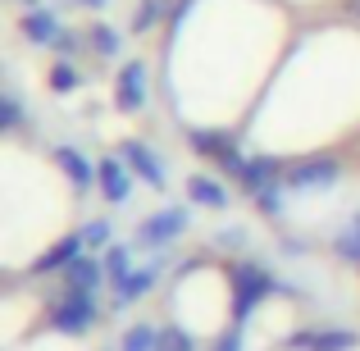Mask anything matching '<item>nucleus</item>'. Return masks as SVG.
<instances>
[{"mask_svg":"<svg viewBox=\"0 0 360 351\" xmlns=\"http://www.w3.org/2000/svg\"><path fill=\"white\" fill-rule=\"evenodd\" d=\"M101 283H105V264H101L96 255H78V260L64 269V288H73V292H96Z\"/></svg>","mask_w":360,"mask_h":351,"instance_id":"nucleus-13","label":"nucleus"},{"mask_svg":"<svg viewBox=\"0 0 360 351\" xmlns=\"http://www.w3.org/2000/svg\"><path fill=\"white\" fill-rule=\"evenodd\" d=\"M356 343L360 338L352 333V328H319L310 351H356Z\"/></svg>","mask_w":360,"mask_h":351,"instance_id":"nucleus-22","label":"nucleus"},{"mask_svg":"<svg viewBox=\"0 0 360 351\" xmlns=\"http://www.w3.org/2000/svg\"><path fill=\"white\" fill-rule=\"evenodd\" d=\"M101 319V306H96V292H73L64 288V297L51 306V328L64 338H82L91 324Z\"/></svg>","mask_w":360,"mask_h":351,"instance_id":"nucleus-3","label":"nucleus"},{"mask_svg":"<svg viewBox=\"0 0 360 351\" xmlns=\"http://www.w3.org/2000/svg\"><path fill=\"white\" fill-rule=\"evenodd\" d=\"M169 9H174L169 0H137V9H132V23H128V27H132L137 37H146V32H155V27L169 18Z\"/></svg>","mask_w":360,"mask_h":351,"instance_id":"nucleus-16","label":"nucleus"},{"mask_svg":"<svg viewBox=\"0 0 360 351\" xmlns=\"http://www.w3.org/2000/svg\"><path fill=\"white\" fill-rule=\"evenodd\" d=\"M278 251H283V255H306L310 246L301 242V237H278Z\"/></svg>","mask_w":360,"mask_h":351,"instance_id":"nucleus-29","label":"nucleus"},{"mask_svg":"<svg viewBox=\"0 0 360 351\" xmlns=\"http://www.w3.org/2000/svg\"><path fill=\"white\" fill-rule=\"evenodd\" d=\"M18 32H23V42H32L37 51H51V46L60 42L64 23H60V14H55L51 5H37V9H23V18H18Z\"/></svg>","mask_w":360,"mask_h":351,"instance_id":"nucleus-8","label":"nucleus"},{"mask_svg":"<svg viewBox=\"0 0 360 351\" xmlns=\"http://www.w3.org/2000/svg\"><path fill=\"white\" fill-rule=\"evenodd\" d=\"M0 128L5 132L23 128V101H18V91H5V96H0Z\"/></svg>","mask_w":360,"mask_h":351,"instance_id":"nucleus-25","label":"nucleus"},{"mask_svg":"<svg viewBox=\"0 0 360 351\" xmlns=\"http://www.w3.org/2000/svg\"><path fill=\"white\" fill-rule=\"evenodd\" d=\"M187 229H192V210L187 205H165V210L146 215V219L137 224V251H165L169 242H178Z\"/></svg>","mask_w":360,"mask_h":351,"instance_id":"nucleus-2","label":"nucleus"},{"mask_svg":"<svg viewBox=\"0 0 360 351\" xmlns=\"http://www.w3.org/2000/svg\"><path fill=\"white\" fill-rule=\"evenodd\" d=\"M51 51L60 55V60H78V55L87 51V32H73V27H64V32H60V42H55Z\"/></svg>","mask_w":360,"mask_h":351,"instance_id":"nucleus-26","label":"nucleus"},{"mask_svg":"<svg viewBox=\"0 0 360 351\" xmlns=\"http://www.w3.org/2000/svg\"><path fill=\"white\" fill-rule=\"evenodd\" d=\"M187 196H192L196 205H205V210H229V187L219 183V178H210V174H192L187 178Z\"/></svg>","mask_w":360,"mask_h":351,"instance_id":"nucleus-12","label":"nucleus"},{"mask_svg":"<svg viewBox=\"0 0 360 351\" xmlns=\"http://www.w3.org/2000/svg\"><path fill=\"white\" fill-rule=\"evenodd\" d=\"M229 279H233V324H246V319H251V310H260L264 297L278 288V279H274V269L264 260L233 264Z\"/></svg>","mask_w":360,"mask_h":351,"instance_id":"nucleus-1","label":"nucleus"},{"mask_svg":"<svg viewBox=\"0 0 360 351\" xmlns=\"http://www.w3.org/2000/svg\"><path fill=\"white\" fill-rule=\"evenodd\" d=\"M55 165L73 183V192H91L96 187V160H87L78 146H55Z\"/></svg>","mask_w":360,"mask_h":351,"instance_id":"nucleus-10","label":"nucleus"},{"mask_svg":"<svg viewBox=\"0 0 360 351\" xmlns=\"http://www.w3.org/2000/svg\"><path fill=\"white\" fill-rule=\"evenodd\" d=\"M46 82H51L55 96H69V91L82 87V73H78V64H73V60H55L51 73H46Z\"/></svg>","mask_w":360,"mask_h":351,"instance_id":"nucleus-19","label":"nucleus"},{"mask_svg":"<svg viewBox=\"0 0 360 351\" xmlns=\"http://www.w3.org/2000/svg\"><path fill=\"white\" fill-rule=\"evenodd\" d=\"M132 178H137V174L128 169V160H123L119 151L105 155V160H96V187H101V196H105L115 210L132 201Z\"/></svg>","mask_w":360,"mask_h":351,"instance_id":"nucleus-6","label":"nucleus"},{"mask_svg":"<svg viewBox=\"0 0 360 351\" xmlns=\"http://www.w3.org/2000/svg\"><path fill=\"white\" fill-rule=\"evenodd\" d=\"M119 155L128 160V169L141 178L146 187H155V192H165L169 187V169H165V160L155 155V146H146V141H137V137H128L119 146Z\"/></svg>","mask_w":360,"mask_h":351,"instance_id":"nucleus-7","label":"nucleus"},{"mask_svg":"<svg viewBox=\"0 0 360 351\" xmlns=\"http://www.w3.org/2000/svg\"><path fill=\"white\" fill-rule=\"evenodd\" d=\"M87 46H91V55H101V60H119L123 55V32L110 27V23H91L87 27Z\"/></svg>","mask_w":360,"mask_h":351,"instance_id":"nucleus-15","label":"nucleus"},{"mask_svg":"<svg viewBox=\"0 0 360 351\" xmlns=\"http://www.w3.org/2000/svg\"><path fill=\"white\" fill-rule=\"evenodd\" d=\"M78 233H82V242H87V251H110V246H115V224L110 219H87Z\"/></svg>","mask_w":360,"mask_h":351,"instance_id":"nucleus-21","label":"nucleus"},{"mask_svg":"<svg viewBox=\"0 0 360 351\" xmlns=\"http://www.w3.org/2000/svg\"><path fill=\"white\" fill-rule=\"evenodd\" d=\"M251 246V229L246 224H229V229L214 233V251H246Z\"/></svg>","mask_w":360,"mask_h":351,"instance_id":"nucleus-23","label":"nucleus"},{"mask_svg":"<svg viewBox=\"0 0 360 351\" xmlns=\"http://www.w3.org/2000/svg\"><path fill=\"white\" fill-rule=\"evenodd\" d=\"M160 274H165V264H160V260H150V264H137V269H132L128 279H123L119 288H115V306H110V310H128L132 301H141L146 292H155Z\"/></svg>","mask_w":360,"mask_h":351,"instance_id":"nucleus-9","label":"nucleus"},{"mask_svg":"<svg viewBox=\"0 0 360 351\" xmlns=\"http://www.w3.org/2000/svg\"><path fill=\"white\" fill-rule=\"evenodd\" d=\"M356 14H360V0H356Z\"/></svg>","mask_w":360,"mask_h":351,"instance_id":"nucleus-32","label":"nucleus"},{"mask_svg":"<svg viewBox=\"0 0 360 351\" xmlns=\"http://www.w3.org/2000/svg\"><path fill=\"white\" fill-rule=\"evenodd\" d=\"M155 351H196V338H192V328H183V324H174V328H160V347Z\"/></svg>","mask_w":360,"mask_h":351,"instance_id":"nucleus-24","label":"nucleus"},{"mask_svg":"<svg viewBox=\"0 0 360 351\" xmlns=\"http://www.w3.org/2000/svg\"><path fill=\"white\" fill-rule=\"evenodd\" d=\"M78 255H87V242H82V233H69V237H60L46 255H37L32 274H37V279H41V274H64Z\"/></svg>","mask_w":360,"mask_h":351,"instance_id":"nucleus-11","label":"nucleus"},{"mask_svg":"<svg viewBox=\"0 0 360 351\" xmlns=\"http://www.w3.org/2000/svg\"><path fill=\"white\" fill-rule=\"evenodd\" d=\"M150 101V69L146 60H123L119 78H115V110L119 115H141Z\"/></svg>","mask_w":360,"mask_h":351,"instance_id":"nucleus-4","label":"nucleus"},{"mask_svg":"<svg viewBox=\"0 0 360 351\" xmlns=\"http://www.w3.org/2000/svg\"><path fill=\"white\" fill-rule=\"evenodd\" d=\"M338 178H342V160L319 155V160L292 165L288 174H283V183H288V192H324V187H333Z\"/></svg>","mask_w":360,"mask_h":351,"instance_id":"nucleus-5","label":"nucleus"},{"mask_svg":"<svg viewBox=\"0 0 360 351\" xmlns=\"http://www.w3.org/2000/svg\"><path fill=\"white\" fill-rule=\"evenodd\" d=\"M352 229H356V237H360V215H352Z\"/></svg>","mask_w":360,"mask_h":351,"instance_id":"nucleus-31","label":"nucleus"},{"mask_svg":"<svg viewBox=\"0 0 360 351\" xmlns=\"http://www.w3.org/2000/svg\"><path fill=\"white\" fill-rule=\"evenodd\" d=\"M210 351H242V324H233L229 333H219L214 338V347Z\"/></svg>","mask_w":360,"mask_h":351,"instance_id":"nucleus-28","label":"nucleus"},{"mask_svg":"<svg viewBox=\"0 0 360 351\" xmlns=\"http://www.w3.org/2000/svg\"><path fill=\"white\" fill-rule=\"evenodd\" d=\"M101 264H105V279H110V288H119L123 279H128L137 264H132V246L128 242H115L110 251H101Z\"/></svg>","mask_w":360,"mask_h":351,"instance_id":"nucleus-17","label":"nucleus"},{"mask_svg":"<svg viewBox=\"0 0 360 351\" xmlns=\"http://www.w3.org/2000/svg\"><path fill=\"white\" fill-rule=\"evenodd\" d=\"M155 347H160V328L146 324V319H141V324H132L128 333L119 338V351H155Z\"/></svg>","mask_w":360,"mask_h":351,"instance_id":"nucleus-20","label":"nucleus"},{"mask_svg":"<svg viewBox=\"0 0 360 351\" xmlns=\"http://www.w3.org/2000/svg\"><path fill=\"white\" fill-rule=\"evenodd\" d=\"M333 251L342 255L347 264H360V237H356V229H342L333 237Z\"/></svg>","mask_w":360,"mask_h":351,"instance_id":"nucleus-27","label":"nucleus"},{"mask_svg":"<svg viewBox=\"0 0 360 351\" xmlns=\"http://www.w3.org/2000/svg\"><path fill=\"white\" fill-rule=\"evenodd\" d=\"M278 178H283L278 160H269V155H251V160H246V169H242V178H238V183L246 187V196H251V192H260V187L278 183Z\"/></svg>","mask_w":360,"mask_h":351,"instance_id":"nucleus-14","label":"nucleus"},{"mask_svg":"<svg viewBox=\"0 0 360 351\" xmlns=\"http://www.w3.org/2000/svg\"><path fill=\"white\" fill-rule=\"evenodd\" d=\"M73 5H82V9H91V14H101V9H110V0H73Z\"/></svg>","mask_w":360,"mask_h":351,"instance_id":"nucleus-30","label":"nucleus"},{"mask_svg":"<svg viewBox=\"0 0 360 351\" xmlns=\"http://www.w3.org/2000/svg\"><path fill=\"white\" fill-rule=\"evenodd\" d=\"M251 205L264 215V219H283V210H288V183H269V187H260V192H251Z\"/></svg>","mask_w":360,"mask_h":351,"instance_id":"nucleus-18","label":"nucleus"}]
</instances>
